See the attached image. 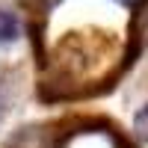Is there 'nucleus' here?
<instances>
[{"mask_svg": "<svg viewBox=\"0 0 148 148\" xmlns=\"http://www.w3.org/2000/svg\"><path fill=\"white\" fill-rule=\"evenodd\" d=\"M15 39H18V18L6 9H0V45H9Z\"/></svg>", "mask_w": 148, "mask_h": 148, "instance_id": "1", "label": "nucleus"}, {"mask_svg": "<svg viewBox=\"0 0 148 148\" xmlns=\"http://www.w3.org/2000/svg\"><path fill=\"white\" fill-rule=\"evenodd\" d=\"M133 130H136V136L148 142V104L136 113V119H133Z\"/></svg>", "mask_w": 148, "mask_h": 148, "instance_id": "2", "label": "nucleus"}, {"mask_svg": "<svg viewBox=\"0 0 148 148\" xmlns=\"http://www.w3.org/2000/svg\"><path fill=\"white\" fill-rule=\"evenodd\" d=\"M113 3H119V6H127V9H133V6H139L142 0H113Z\"/></svg>", "mask_w": 148, "mask_h": 148, "instance_id": "3", "label": "nucleus"}]
</instances>
